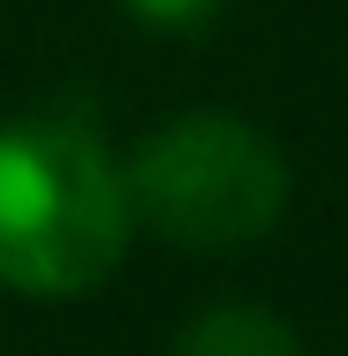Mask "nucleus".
Returning a JSON list of instances; mask_svg holds the SVG:
<instances>
[{
    "mask_svg": "<svg viewBox=\"0 0 348 356\" xmlns=\"http://www.w3.org/2000/svg\"><path fill=\"white\" fill-rule=\"evenodd\" d=\"M122 190L129 220L174 250H242L288 205V159L242 114H174L144 137Z\"/></svg>",
    "mask_w": 348,
    "mask_h": 356,
    "instance_id": "obj_2",
    "label": "nucleus"
},
{
    "mask_svg": "<svg viewBox=\"0 0 348 356\" xmlns=\"http://www.w3.org/2000/svg\"><path fill=\"white\" fill-rule=\"evenodd\" d=\"M129 190L83 122H0V288L83 296L129 250Z\"/></svg>",
    "mask_w": 348,
    "mask_h": 356,
    "instance_id": "obj_1",
    "label": "nucleus"
},
{
    "mask_svg": "<svg viewBox=\"0 0 348 356\" xmlns=\"http://www.w3.org/2000/svg\"><path fill=\"white\" fill-rule=\"evenodd\" d=\"M174 356H303V341L265 303H212L174 334Z\"/></svg>",
    "mask_w": 348,
    "mask_h": 356,
    "instance_id": "obj_3",
    "label": "nucleus"
},
{
    "mask_svg": "<svg viewBox=\"0 0 348 356\" xmlns=\"http://www.w3.org/2000/svg\"><path fill=\"white\" fill-rule=\"evenodd\" d=\"M122 8L151 31H205V23L227 15V0H122Z\"/></svg>",
    "mask_w": 348,
    "mask_h": 356,
    "instance_id": "obj_4",
    "label": "nucleus"
}]
</instances>
